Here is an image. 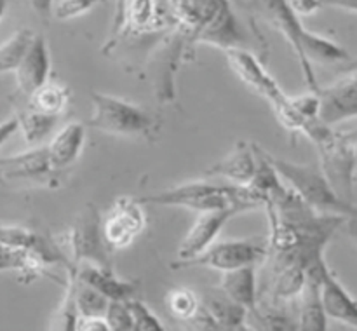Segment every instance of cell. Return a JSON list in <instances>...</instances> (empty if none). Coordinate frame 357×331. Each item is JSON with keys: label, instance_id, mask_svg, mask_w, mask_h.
I'll return each mask as SVG.
<instances>
[{"label": "cell", "instance_id": "cell-1", "mask_svg": "<svg viewBox=\"0 0 357 331\" xmlns=\"http://www.w3.org/2000/svg\"><path fill=\"white\" fill-rule=\"evenodd\" d=\"M176 28L169 2H119L114 17V31L103 52L110 54L126 51H153L162 45Z\"/></svg>", "mask_w": 357, "mask_h": 331}, {"label": "cell", "instance_id": "cell-2", "mask_svg": "<svg viewBox=\"0 0 357 331\" xmlns=\"http://www.w3.org/2000/svg\"><path fill=\"white\" fill-rule=\"evenodd\" d=\"M142 204L185 208L197 215L209 211H236L237 215L257 208H265V201L250 187L218 185L208 180L188 181L178 187L160 190L139 199Z\"/></svg>", "mask_w": 357, "mask_h": 331}, {"label": "cell", "instance_id": "cell-3", "mask_svg": "<svg viewBox=\"0 0 357 331\" xmlns=\"http://www.w3.org/2000/svg\"><path fill=\"white\" fill-rule=\"evenodd\" d=\"M264 7H267L271 23L284 35L289 45L295 49L309 89L314 93H319L321 86L317 84L310 61L323 63V65H333V63L337 65V63L347 61L349 52L337 42L305 30L289 2H265Z\"/></svg>", "mask_w": 357, "mask_h": 331}, {"label": "cell", "instance_id": "cell-4", "mask_svg": "<svg viewBox=\"0 0 357 331\" xmlns=\"http://www.w3.org/2000/svg\"><path fill=\"white\" fill-rule=\"evenodd\" d=\"M303 134L316 146L319 166L333 190L345 202L354 204V173L357 167L354 131H335L317 118L305 125Z\"/></svg>", "mask_w": 357, "mask_h": 331}, {"label": "cell", "instance_id": "cell-5", "mask_svg": "<svg viewBox=\"0 0 357 331\" xmlns=\"http://www.w3.org/2000/svg\"><path fill=\"white\" fill-rule=\"evenodd\" d=\"M272 164L281 174L282 180L288 181L289 187L319 215L344 216V218H357V206L345 202L328 178L324 176L319 164H296L291 160L278 159L271 155Z\"/></svg>", "mask_w": 357, "mask_h": 331}, {"label": "cell", "instance_id": "cell-6", "mask_svg": "<svg viewBox=\"0 0 357 331\" xmlns=\"http://www.w3.org/2000/svg\"><path fill=\"white\" fill-rule=\"evenodd\" d=\"M229 66L232 72L246 84L250 89L260 94L261 98L268 101V105L274 110L275 117L281 122L282 128L288 132H303L309 122L296 111L293 107L291 96L284 93L279 87V84L272 79L271 73L267 72L261 61H258L250 51L244 49H236V51L225 52Z\"/></svg>", "mask_w": 357, "mask_h": 331}, {"label": "cell", "instance_id": "cell-7", "mask_svg": "<svg viewBox=\"0 0 357 331\" xmlns=\"http://www.w3.org/2000/svg\"><path fill=\"white\" fill-rule=\"evenodd\" d=\"M63 247L68 249L73 270L80 265L112 268L110 249L103 239V220L93 202H87L63 236Z\"/></svg>", "mask_w": 357, "mask_h": 331}, {"label": "cell", "instance_id": "cell-8", "mask_svg": "<svg viewBox=\"0 0 357 331\" xmlns=\"http://www.w3.org/2000/svg\"><path fill=\"white\" fill-rule=\"evenodd\" d=\"M89 125L114 136H149L155 128V118L145 108L105 93L91 94Z\"/></svg>", "mask_w": 357, "mask_h": 331}, {"label": "cell", "instance_id": "cell-9", "mask_svg": "<svg viewBox=\"0 0 357 331\" xmlns=\"http://www.w3.org/2000/svg\"><path fill=\"white\" fill-rule=\"evenodd\" d=\"M268 243L260 237L255 239H229L222 243H215L201 256L190 261L178 263L174 261L173 268H194L204 267L211 270H218L222 274L239 270V268L255 267L260 261L267 260Z\"/></svg>", "mask_w": 357, "mask_h": 331}, {"label": "cell", "instance_id": "cell-10", "mask_svg": "<svg viewBox=\"0 0 357 331\" xmlns=\"http://www.w3.org/2000/svg\"><path fill=\"white\" fill-rule=\"evenodd\" d=\"M146 229V215L139 199L122 195L115 199L103 218V239L110 253L131 246Z\"/></svg>", "mask_w": 357, "mask_h": 331}, {"label": "cell", "instance_id": "cell-11", "mask_svg": "<svg viewBox=\"0 0 357 331\" xmlns=\"http://www.w3.org/2000/svg\"><path fill=\"white\" fill-rule=\"evenodd\" d=\"M236 215V211H209L197 215L194 225L190 226L187 236L181 240L180 247H178V256L174 261L183 263V261H190L201 256L204 251H208L215 244L216 237L220 236L223 226Z\"/></svg>", "mask_w": 357, "mask_h": 331}, {"label": "cell", "instance_id": "cell-12", "mask_svg": "<svg viewBox=\"0 0 357 331\" xmlns=\"http://www.w3.org/2000/svg\"><path fill=\"white\" fill-rule=\"evenodd\" d=\"M0 171L3 180H28L45 185H54V176L58 174L52 167L47 146H37L13 157H2Z\"/></svg>", "mask_w": 357, "mask_h": 331}, {"label": "cell", "instance_id": "cell-13", "mask_svg": "<svg viewBox=\"0 0 357 331\" xmlns=\"http://www.w3.org/2000/svg\"><path fill=\"white\" fill-rule=\"evenodd\" d=\"M197 44H211L223 49V52H229L236 51V49L248 51L246 45L250 44V40H248V35L241 21L230 9V3L222 2L218 13L213 16V20L206 24L204 30L199 35Z\"/></svg>", "mask_w": 357, "mask_h": 331}, {"label": "cell", "instance_id": "cell-14", "mask_svg": "<svg viewBox=\"0 0 357 331\" xmlns=\"http://www.w3.org/2000/svg\"><path fill=\"white\" fill-rule=\"evenodd\" d=\"M257 145L239 141L225 159L209 167L204 174L206 178H225L230 181V185H237V187H250L257 174Z\"/></svg>", "mask_w": 357, "mask_h": 331}, {"label": "cell", "instance_id": "cell-15", "mask_svg": "<svg viewBox=\"0 0 357 331\" xmlns=\"http://www.w3.org/2000/svg\"><path fill=\"white\" fill-rule=\"evenodd\" d=\"M317 94L321 98L319 118L330 128L357 117V87L351 80L342 79L333 86L321 87Z\"/></svg>", "mask_w": 357, "mask_h": 331}, {"label": "cell", "instance_id": "cell-16", "mask_svg": "<svg viewBox=\"0 0 357 331\" xmlns=\"http://www.w3.org/2000/svg\"><path fill=\"white\" fill-rule=\"evenodd\" d=\"M321 302L328 319L357 331V300L344 288L331 268H328L321 282Z\"/></svg>", "mask_w": 357, "mask_h": 331}, {"label": "cell", "instance_id": "cell-17", "mask_svg": "<svg viewBox=\"0 0 357 331\" xmlns=\"http://www.w3.org/2000/svg\"><path fill=\"white\" fill-rule=\"evenodd\" d=\"M75 277L84 284L100 291L110 302H131L136 300L139 284L135 281H126L119 277L114 268H100L94 265H80Z\"/></svg>", "mask_w": 357, "mask_h": 331}, {"label": "cell", "instance_id": "cell-18", "mask_svg": "<svg viewBox=\"0 0 357 331\" xmlns=\"http://www.w3.org/2000/svg\"><path fill=\"white\" fill-rule=\"evenodd\" d=\"M17 89L26 96H31L35 91L49 82L51 75V54H49L47 40L44 35H37L31 45L30 52L16 70Z\"/></svg>", "mask_w": 357, "mask_h": 331}, {"label": "cell", "instance_id": "cell-19", "mask_svg": "<svg viewBox=\"0 0 357 331\" xmlns=\"http://www.w3.org/2000/svg\"><path fill=\"white\" fill-rule=\"evenodd\" d=\"M84 143H86V128L80 122H70L59 129L47 145L52 167L59 173L65 167L72 166L82 153Z\"/></svg>", "mask_w": 357, "mask_h": 331}, {"label": "cell", "instance_id": "cell-20", "mask_svg": "<svg viewBox=\"0 0 357 331\" xmlns=\"http://www.w3.org/2000/svg\"><path fill=\"white\" fill-rule=\"evenodd\" d=\"M47 261L38 253L23 247L2 246V260H0V270L2 272H16L17 281L30 284L38 277H51L59 281L54 275L49 274Z\"/></svg>", "mask_w": 357, "mask_h": 331}, {"label": "cell", "instance_id": "cell-21", "mask_svg": "<svg viewBox=\"0 0 357 331\" xmlns=\"http://www.w3.org/2000/svg\"><path fill=\"white\" fill-rule=\"evenodd\" d=\"M246 323L255 331H300L298 316L286 309V303L258 302L248 312Z\"/></svg>", "mask_w": 357, "mask_h": 331}, {"label": "cell", "instance_id": "cell-22", "mask_svg": "<svg viewBox=\"0 0 357 331\" xmlns=\"http://www.w3.org/2000/svg\"><path fill=\"white\" fill-rule=\"evenodd\" d=\"M220 289L246 310H253L260 302L255 267L239 268V270L229 272V274H222Z\"/></svg>", "mask_w": 357, "mask_h": 331}, {"label": "cell", "instance_id": "cell-23", "mask_svg": "<svg viewBox=\"0 0 357 331\" xmlns=\"http://www.w3.org/2000/svg\"><path fill=\"white\" fill-rule=\"evenodd\" d=\"M201 303L227 328L229 331H232L234 328L241 326L248 321V312L244 307H241L239 303L234 302L232 298L225 295V293L218 288H209L202 293Z\"/></svg>", "mask_w": 357, "mask_h": 331}, {"label": "cell", "instance_id": "cell-24", "mask_svg": "<svg viewBox=\"0 0 357 331\" xmlns=\"http://www.w3.org/2000/svg\"><path fill=\"white\" fill-rule=\"evenodd\" d=\"M328 316L321 302V284L307 282L298 309L300 331H328Z\"/></svg>", "mask_w": 357, "mask_h": 331}, {"label": "cell", "instance_id": "cell-25", "mask_svg": "<svg viewBox=\"0 0 357 331\" xmlns=\"http://www.w3.org/2000/svg\"><path fill=\"white\" fill-rule=\"evenodd\" d=\"M70 101V89L61 82L49 80L45 86L28 96V108L51 117H59Z\"/></svg>", "mask_w": 357, "mask_h": 331}, {"label": "cell", "instance_id": "cell-26", "mask_svg": "<svg viewBox=\"0 0 357 331\" xmlns=\"http://www.w3.org/2000/svg\"><path fill=\"white\" fill-rule=\"evenodd\" d=\"M37 33L30 28H20L0 45V72H16L30 52Z\"/></svg>", "mask_w": 357, "mask_h": 331}, {"label": "cell", "instance_id": "cell-27", "mask_svg": "<svg viewBox=\"0 0 357 331\" xmlns=\"http://www.w3.org/2000/svg\"><path fill=\"white\" fill-rule=\"evenodd\" d=\"M16 117L17 121H20V129L21 132H23V138L28 145H37L42 139L47 138V136L54 131L59 118L51 117V115H44L40 114V111L31 110V108L17 111Z\"/></svg>", "mask_w": 357, "mask_h": 331}, {"label": "cell", "instance_id": "cell-28", "mask_svg": "<svg viewBox=\"0 0 357 331\" xmlns=\"http://www.w3.org/2000/svg\"><path fill=\"white\" fill-rule=\"evenodd\" d=\"M80 321H82V317H80L79 309H77L73 275L68 274L65 296H63L61 303H59L58 309L52 314L47 331H79Z\"/></svg>", "mask_w": 357, "mask_h": 331}, {"label": "cell", "instance_id": "cell-29", "mask_svg": "<svg viewBox=\"0 0 357 331\" xmlns=\"http://www.w3.org/2000/svg\"><path fill=\"white\" fill-rule=\"evenodd\" d=\"M73 275V288H75V302L82 319H93V317H105L110 307V300L105 298L100 291L91 286L84 284Z\"/></svg>", "mask_w": 357, "mask_h": 331}, {"label": "cell", "instance_id": "cell-30", "mask_svg": "<svg viewBox=\"0 0 357 331\" xmlns=\"http://www.w3.org/2000/svg\"><path fill=\"white\" fill-rule=\"evenodd\" d=\"M166 305L169 309L171 316L176 317L180 323H185V321H188L197 314L202 303L201 298L194 291H190V289L174 288L167 293Z\"/></svg>", "mask_w": 357, "mask_h": 331}, {"label": "cell", "instance_id": "cell-31", "mask_svg": "<svg viewBox=\"0 0 357 331\" xmlns=\"http://www.w3.org/2000/svg\"><path fill=\"white\" fill-rule=\"evenodd\" d=\"M94 6L96 2L93 0H58V2H47L45 14L58 21H70L89 13Z\"/></svg>", "mask_w": 357, "mask_h": 331}, {"label": "cell", "instance_id": "cell-32", "mask_svg": "<svg viewBox=\"0 0 357 331\" xmlns=\"http://www.w3.org/2000/svg\"><path fill=\"white\" fill-rule=\"evenodd\" d=\"M105 319L112 331H135L131 302H110Z\"/></svg>", "mask_w": 357, "mask_h": 331}, {"label": "cell", "instance_id": "cell-33", "mask_svg": "<svg viewBox=\"0 0 357 331\" xmlns=\"http://www.w3.org/2000/svg\"><path fill=\"white\" fill-rule=\"evenodd\" d=\"M131 309L135 316V331H167L152 309L139 298L131 300Z\"/></svg>", "mask_w": 357, "mask_h": 331}, {"label": "cell", "instance_id": "cell-34", "mask_svg": "<svg viewBox=\"0 0 357 331\" xmlns=\"http://www.w3.org/2000/svg\"><path fill=\"white\" fill-rule=\"evenodd\" d=\"M185 331H229L204 305L197 310L194 317L181 323Z\"/></svg>", "mask_w": 357, "mask_h": 331}, {"label": "cell", "instance_id": "cell-35", "mask_svg": "<svg viewBox=\"0 0 357 331\" xmlns=\"http://www.w3.org/2000/svg\"><path fill=\"white\" fill-rule=\"evenodd\" d=\"M291 9L295 10L296 16H309V14H314L316 10H319L321 7L324 6L323 2H317V0H293L289 2Z\"/></svg>", "mask_w": 357, "mask_h": 331}, {"label": "cell", "instance_id": "cell-36", "mask_svg": "<svg viewBox=\"0 0 357 331\" xmlns=\"http://www.w3.org/2000/svg\"><path fill=\"white\" fill-rule=\"evenodd\" d=\"M79 331H112L105 317H93V319L80 321Z\"/></svg>", "mask_w": 357, "mask_h": 331}, {"label": "cell", "instance_id": "cell-37", "mask_svg": "<svg viewBox=\"0 0 357 331\" xmlns=\"http://www.w3.org/2000/svg\"><path fill=\"white\" fill-rule=\"evenodd\" d=\"M16 129H20V121H17V117L14 115V118H9V121H3L2 122V128H0V143H6L7 138H9L10 134H13Z\"/></svg>", "mask_w": 357, "mask_h": 331}, {"label": "cell", "instance_id": "cell-38", "mask_svg": "<svg viewBox=\"0 0 357 331\" xmlns=\"http://www.w3.org/2000/svg\"><path fill=\"white\" fill-rule=\"evenodd\" d=\"M324 6L330 7H338L342 10H347V13L357 14V0H335V2H323Z\"/></svg>", "mask_w": 357, "mask_h": 331}, {"label": "cell", "instance_id": "cell-39", "mask_svg": "<svg viewBox=\"0 0 357 331\" xmlns=\"http://www.w3.org/2000/svg\"><path fill=\"white\" fill-rule=\"evenodd\" d=\"M345 225H347V233H349V237H351V239L354 240L356 246H357V218L349 220V222L345 223Z\"/></svg>", "mask_w": 357, "mask_h": 331}, {"label": "cell", "instance_id": "cell-40", "mask_svg": "<svg viewBox=\"0 0 357 331\" xmlns=\"http://www.w3.org/2000/svg\"><path fill=\"white\" fill-rule=\"evenodd\" d=\"M345 79H347V80H351V82L354 84V86L357 87V65L354 66V68L351 70V73H349V75L345 77Z\"/></svg>", "mask_w": 357, "mask_h": 331}, {"label": "cell", "instance_id": "cell-41", "mask_svg": "<svg viewBox=\"0 0 357 331\" xmlns=\"http://www.w3.org/2000/svg\"><path fill=\"white\" fill-rule=\"evenodd\" d=\"M232 331H255V330H253V328L250 326V324H248V323H244V324H241V326L234 328Z\"/></svg>", "mask_w": 357, "mask_h": 331}, {"label": "cell", "instance_id": "cell-42", "mask_svg": "<svg viewBox=\"0 0 357 331\" xmlns=\"http://www.w3.org/2000/svg\"><path fill=\"white\" fill-rule=\"evenodd\" d=\"M354 139H356V159H357V131H354Z\"/></svg>", "mask_w": 357, "mask_h": 331}]
</instances>
